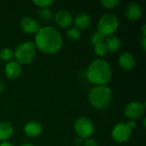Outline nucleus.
<instances>
[{"label":"nucleus","instance_id":"nucleus-1","mask_svg":"<svg viewBox=\"0 0 146 146\" xmlns=\"http://www.w3.org/2000/svg\"><path fill=\"white\" fill-rule=\"evenodd\" d=\"M62 37L53 27H44L35 33L34 44L36 49L45 54H55L62 46Z\"/></svg>","mask_w":146,"mask_h":146},{"label":"nucleus","instance_id":"nucleus-2","mask_svg":"<svg viewBox=\"0 0 146 146\" xmlns=\"http://www.w3.org/2000/svg\"><path fill=\"white\" fill-rule=\"evenodd\" d=\"M86 79L94 86H108L112 80L110 64L103 58L93 60L87 68Z\"/></svg>","mask_w":146,"mask_h":146},{"label":"nucleus","instance_id":"nucleus-3","mask_svg":"<svg viewBox=\"0 0 146 146\" xmlns=\"http://www.w3.org/2000/svg\"><path fill=\"white\" fill-rule=\"evenodd\" d=\"M112 90L108 86H95L88 95L90 104L98 110L107 108L112 100Z\"/></svg>","mask_w":146,"mask_h":146},{"label":"nucleus","instance_id":"nucleus-4","mask_svg":"<svg viewBox=\"0 0 146 146\" xmlns=\"http://www.w3.org/2000/svg\"><path fill=\"white\" fill-rule=\"evenodd\" d=\"M36 47L33 42L26 41L19 44L14 51V57L15 61L21 65H27L31 63L36 56Z\"/></svg>","mask_w":146,"mask_h":146},{"label":"nucleus","instance_id":"nucleus-5","mask_svg":"<svg viewBox=\"0 0 146 146\" xmlns=\"http://www.w3.org/2000/svg\"><path fill=\"white\" fill-rule=\"evenodd\" d=\"M137 127L135 121H129L128 122H119L114 126L111 131L112 139L117 143L127 142L133 133V130Z\"/></svg>","mask_w":146,"mask_h":146},{"label":"nucleus","instance_id":"nucleus-6","mask_svg":"<svg viewBox=\"0 0 146 146\" xmlns=\"http://www.w3.org/2000/svg\"><path fill=\"white\" fill-rule=\"evenodd\" d=\"M120 21L116 15L113 14H105L102 15L98 21V32L104 37L114 35L119 28Z\"/></svg>","mask_w":146,"mask_h":146},{"label":"nucleus","instance_id":"nucleus-7","mask_svg":"<svg viewBox=\"0 0 146 146\" xmlns=\"http://www.w3.org/2000/svg\"><path fill=\"white\" fill-rule=\"evenodd\" d=\"M74 129L79 138L86 139L93 134L95 127L91 119L87 117H80L74 121Z\"/></svg>","mask_w":146,"mask_h":146},{"label":"nucleus","instance_id":"nucleus-8","mask_svg":"<svg viewBox=\"0 0 146 146\" xmlns=\"http://www.w3.org/2000/svg\"><path fill=\"white\" fill-rule=\"evenodd\" d=\"M145 104L140 101H131L124 108V115L130 121H135L145 114Z\"/></svg>","mask_w":146,"mask_h":146},{"label":"nucleus","instance_id":"nucleus-9","mask_svg":"<svg viewBox=\"0 0 146 146\" xmlns=\"http://www.w3.org/2000/svg\"><path fill=\"white\" fill-rule=\"evenodd\" d=\"M56 24L61 28H68L73 23L72 14L65 9H61L54 15Z\"/></svg>","mask_w":146,"mask_h":146},{"label":"nucleus","instance_id":"nucleus-10","mask_svg":"<svg viewBox=\"0 0 146 146\" xmlns=\"http://www.w3.org/2000/svg\"><path fill=\"white\" fill-rule=\"evenodd\" d=\"M118 63L122 69L126 71H131L136 66V59L131 52L125 51L120 55L118 58Z\"/></svg>","mask_w":146,"mask_h":146},{"label":"nucleus","instance_id":"nucleus-11","mask_svg":"<svg viewBox=\"0 0 146 146\" xmlns=\"http://www.w3.org/2000/svg\"><path fill=\"white\" fill-rule=\"evenodd\" d=\"M20 27L21 29L26 33H36L41 27L38 22L30 16H24L21 20Z\"/></svg>","mask_w":146,"mask_h":146},{"label":"nucleus","instance_id":"nucleus-12","mask_svg":"<svg viewBox=\"0 0 146 146\" xmlns=\"http://www.w3.org/2000/svg\"><path fill=\"white\" fill-rule=\"evenodd\" d=\"M125 14H126L127 18L129 21H135L141 17V15L143 14V10L139 3L131 2L127 4V6L126 8Z\"/></svg>","mask_w":146,"mask_h":146},{"label":"nucleus","instance_id":"nucleus-13","mask_svg":"<svg viewBox=\"0 0 146 146\" xmlns=\"http://www.w3.org/2000/svg\"><path fill=\"white\" fill-rule=\"evenodd\" d=\"M4 74L8 79H17L21 74V65L16 61H10L4 67Z\"/></svg>","mask_w":146,"mask_h":146},{"label":"nucleus","instance_id":"nucleus-14","mask_svg":"<svg viewBox=\"0 0 146 146\" xmlns=\"http://www.w3.org/2000/svg\"><path fill=\"white\" fill-rule=\"evenodd\" d=\"M23 130L27 136L30 138H35L41 134L43 127H42V125L38 121H30L25 124Z\"/></svg>","mask_w":146,"mask_h":146},{"label":"nucleus","instance_id":"nucleus-15","mask_svg":"<svg viewBox=\"0 0 146 146\" xmlns=\"http://www.w3.org/2000/svg\"><path fill=\"white\" fill-rule=\"evenodd\" d=\"M91 16L87 13H79L75 15L74 19H73V22L74 24V27L79 30H84L90 27L91 25Z\"/></svg>","mask_w":146,"mask_h":146},{"label":"nucleus","instance_id":"nucleus-16","mask_svg":"<svg viewBox=\"0 0 146 146\" xmlns=\"http://www.w3.org/2000/svg\"><path fill=\"white\" fill-rule=\"evenodd\" d=\"M14 133V128L12 125L8 121L0 122V141L6 142L11 138Z\"/></svg>","mask_w":146,"mask_h":146},{"label":"nucleus","instance_id":"nucleus-17","mask_svg":"<svg viewBox=\"0 0 146 146\" xmlns=\"http://www.w3.org/2000/svg\"><path fill=\"white\" fill-rule=\"evenodd\" d=\"M104 44L106 45L108 51H110V52H115L121 46V38L115 35H111V36L107 37L105 38Z\"/></svg>","mask_w":146,"mask_h":146},{"label":"nucleus","instance_id":"nucleus-18","mask_svg":"<svg viewBox=\"0 0 146 146\" xmlns=\"http://www.w3.org/2000/svg\"><path fill=\"white\" fill-rule=\"evenodd\" d=\"M14 57V51L8 48V47H4L0 50V59L3 62H10L12 61Z\"/></svg>","mask_w":146,"mask_h":146},{"label":"nucleus","instance_id":"nucleus-19","mask_svg":"<svg viewBox=\"0 0 146 146\" xmlns=\"http://www.w3.org/2000/svg\"><path fill=\"white\" fill-rule=\"evenodd\" d=\"M66 34H67V37L73 41H76V40L80 39V31L74 27H68Z\"/></svg>","mask_w":146,"mask_h":146},{"label":"nucleus","instance_id":"nucleus-20","mask_svg":"<svg viewBox=\"0 0 146 146\" xmlns=\"http://www.w3.org/2000/svg\"><path fill=\"white\" fill-rule=\"evenodd\" d=\"M108 50L106 48V45L104 43H101V44H98L97 45L94 46V53L98 56V57H104L107 55L108 53Z\"/></svg>","mask_w":146,"mask_h":146},{"label":"nucleus","instance_id":"nucleus-21","mask_svg":"<svg viewBox=\"0 0 146 146\" xmlns=\"http://www.w3.org/2000/svg\"><path fill=\"white\" fill-rule=\"evenodd\" d=\"M104 41H105V37L103 34H101L100 33H98V31L95 32L90 38V43L92 44H93L94 46L98 44L104 43Z\"/></svg>","mask_w":146,"mask_h":146},{"label":"nucleus","instance_id":"nucleus-22","mask_svg":"<svg viewBox=\"0 0 146 146\" xmlns=\"http://www.w3.org/2000/svg\"><path fill=\"white\" fill-rule=\"evenodd\" d=\"M38 16L42 21H49L52 17V11L49 8L39 9L38 10Z\"/></svg>","mask_w":146,"mask_h":146},{"label":"nucleus","instance_id":"nucleus-23","mask_svg":"<svg viewBox=\"0 0 146 146\" xmlns=\"http://www.w3.org/2000/svg\"><path fill=\"white\" fill-rule=\"evenodd\" d=\"M33 3L39 7V9H44V8H49L50 6H51L54 3L53 0H34L33 1Z\"/></svg>","mask_w":146,"mask_h":146},{"label":"nucleus","instance_id":"nucleus-24","mask_svg":"<svg viewBox=\"0 0 146 146\" xmlns=\"http://www.w3.org/2000/svg\"><path fill=\"white\" fill-rule=\"evenodd\" d=\"M119 3H120L119 0H102L101 1V4L108 9H115Z\"/></svg>","mask_w":146,"mask_h":146},{"label":"nucleus","instance_id":"nucleus-25","mask_svg":"<svg viewBox=\"0 0 146 146\" xmlns=\"http://www.w3.org/2000/svg\"><path fill=\"white\" fill-rule=\"evenodd\" d=\"M84 146H99L98 145V142L93 139H86L85 143H84Z\"/></svg>","mask_w":146,"mask_h":146},{"label":"nucleus","instance_id":"nucleus-26","mask_svg":"<svg viewBox=\"0 0 146 146\" xmlns=\"http://www.w3.org/2000/svg\"><path fill=\"white\" fill-rule=\"evenodd\" d=\"M140 45H141V47H142L143 50H144V51H145L146 50V37H143V38H142V39H141V41H140Z\"/></svg>","mask_w":146,"mask_h":146},{"label":"nucleus","instance_id":"nucleus-27","mask_svg":"<svg viewBox=\"0 0 146 146\" xmlns=\"http://www.w3.org/2000/svg\"><path fill=\"white\" fill-rule=\"evenodd\" d=\"M0 146H14L11 143H9V142H8V141H6V142H2L1 144H0Z\"/></svg>","mask_w":146,"mask_h":146},{"label":"nucleus","instance_id":"nucleus-28","mask_svg":"<svg viewBox=\"0 0 146 146\" xmlns=\"http://www.w3.org/2000/svg\"><path fill=\"white\" fill-rule=\"evenodd\" d=\"M145 29H146V25L145 24H144V25L142 26V33H143V37H145L146 36Z\"/></svg>","mask_w":146,"mask_h":146},{"label":"nucleus","instance_id":"nucleus-29","mask_svg":"<svg viewBox=\"0 0 146 146\" xmlns=\"http://www.w3.org/2000/svg\"><path fill=\"white\" fill-rule=\"evenodd\" d=\"M3 83L0 81V93H2L3 92Z\"/></svg>","mask_w":146,"mask_h":146},{"label":"nucleus","instance_id":"nucleus-30","mask_svg":"<svg viewBox=\"0 0 146 146\" xmlns=\"http://www.w3.org/2000/svg\"><path fill=\"white\" fill-rule=\"evenodd\" d=\"M21 146H34L33 144H30V143H25L23 145H21Z\"/></svg>","mask_w":146,"mask_h":146}]
</instances>
